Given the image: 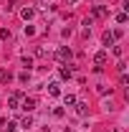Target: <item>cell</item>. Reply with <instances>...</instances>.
<instances>
[{
  "label": "cell",
  "mask_w": 129,
  "mask_h": 132,
  "mask_svg": "<svg viewBox=\"0 0 129 132\" xmlns=\"http://www.w3.org/2000/svg\"><path fill=\"white\" fill-rule=\"evenodd\" d=\"M23 97H25L23 92H13V94L8 97V107H10V109H20V102H23Z\"/></svg>",
  "instance_id": "cell-1"
},
{
  "label": "cell",
  "mask_w": 129,
  "mask_h": 132,
  "mask_svg": "<svg viewBox=\"0 0 129 132\" xmlns=\"http://www.w3.org/2000/svg\"><path fill=\"white\" fill-rule=\"evenodd\" d=\"M0 38L8 41V38H10V31H8V28H0Z\"/></svg>",
  "instance_id": "cell-14"
},
{
  "label": "cell",
  "mask_w": 129,
  "mask_h": 132,
  "mask_svg": "<svg viewBox=\"0 0 129 132\" xmlns=\"http://www.w3.org/2000/svg\"><path fill=\"white\" fill-rule=\"evenodd\" d=\"M76 102H79V99L73 97V94H66V97H63V104H66V107H73Z\"/></svg>",
  "instance_id": "cell-11"
},
{
  "label": "cell",
  "mask_w": 129,
  "mask_h": 132,
  "mask_svg": "<svg viewBox=\"0 0 129 132\" xmlns=\"http://www.w3.org/2000/svg\"><path fill=\"white\" fill-rule=\"evenodd\" d=\"M73 3H76V0H66V5H73Z\"/></svg>",
  "instance_id": "cell-18"
},
{
  "label": "cell",
  "mask_w": 129,
  "mask_h": 132,
  "mask_svg": "<svg viewBox=\"0 0 129 132\" xmlns=\"http://www.w3.org/2000/svg\"><path fill=\"white\" fill-rule=\"evenodd\" d=\"M33 15H35V8H31V5H28V8H23V10H20V18H23V20H31Z\"/></svg>",
  "instance_id": "cell-7"
},
{
  "label": "cell",
  "mask_w": 129,
  "mask_h": 132,
  "mask_svg": "<svg viewBox=\"0 0 129 132\" xmlns=\"http://www.w3.org/2000/svg\"><path fill=\"white\" fill-rule=\"evenodd\" d=\"M73 107H76V114H79V117H86V114H89V104H86V102H76Z\"/></svg>",
  "instance_id": "cell-6"
},
{
  "label": "cell",
  "mask_w": 129,
  "mask_h": 132,
  "mask_svg": "<svg viewBox=\"0 0 129 132\" xmlns=\"http://www.w3.org/2000/svg\"><path fill=\"white\" fill-rule=\"evenodd\" d=\"M127 13H116V23H127Z\"/></svg>",
  "instance_id": "cell-15"
},
{
  "label": "cell",
  "mask_w": 129,
  "mask_h": 132,
  "mask_svg": "<svg viewBox=\"0 0 129 132\" xmlns=\"http://www.w3.org/2000/svg\"><path fill=\"white\" fill-rule=\"evenodd\" d=\"M58 74H61V79H71V76H73L71 66H61V71H58Z\"/></svg>",
  "instance_id": "cell-10"
},
{
  "label": "cell",
  "mask_w": 129,
  "mask_h": 132,
  "mask_svg": "<svg viewBox=\"0 0 129 132\" xmlns=\"http://www.w3.org/2000/svg\"><path fill=\"white\" fill-rule=\"evenodd\" d=\"M66 132H73V130H66Z\"/></svg>",
  "instance_id": "cell-19"
},
{
  "label": "cell",
  "mask_w": 129,
  "mask_h": 132,
  "mask_svg": "<svg viewBox=\"0 0 129 132\" xmlns=\"http://www.w3.org/2000/svg\"><path fill=\"white\" fill-rule=\"evenodd\" d=\"M101 41H104V46L109 48V46H112V43H114V41H116V38H114V33H109V31H106V33H104V36H101Z\"/></svg>",
  "instance_id": "cell-8"
},
{
  "label": "cell",
  "mask_w": 129,
  "mask_h": 132,
  "mask_svg": "<svg viewBox=\"0 0 129 132\" xmlns=\"http://www.w3.org/2000/svg\"><path fill=\"white\" fill-rule=\"evenodd\" d=\"M106 59H109V51H106V48H104V51H96V56H94V61H96V66L106 64Z\"/></svg>",
  "instance_id": "cell-5"
},
{
  "label": "cell",
  "mask_w": 129,
  "mask_h": 132,
  "mask_svg": "<svg viewBox=\"0 0 129 132\" xmlns=\"http://www.w3.org/2000/svg\"><path fill=\"white\" fill-rule=\"evenodd\" d=\"M71 56H73V53H71V48H68V46H61V48L56 51V59H58V61H71Z\"/></svg>",
  "instance_id": "cell-2"
},
{
  "label": "cell",
  "mask_w": 129,
  "mask_h": 132,
  "mask_svg": "<svg viewBox=\"0 0 129 132\" xmlns=\"http://www.w3.org/2000/svg\"><path fill=\"white\" fill-rule=\"evenodd\" d=\"M8 81H10V74L5 69H0V84H8Z\"/></svg>",
  "instance_id": "cell-13"
},
{
  "label": "cell",
  "mask_w": 129,
  "mask_h": 132,
  "mask_svg": "<svg viewBox=\"0 0 129 132\" xmlns=\"http://www.w3.org/2000/svg\"><path fill=\"white\" fill-rule=\"evenodd\" d=\"M116 69H119V74H127V64H124V61H119V64H116Z\"/></svg>",
  "instance_id": "cell-16"
},
{
  "label": "cell",
  "mask_w": 129,
  "mask_h": 132,
  "mask_svg": "<svg viewBox=\"0 0 129 132\" xmlns=\"http://www.w3.org/2000/svg\"><path fill=\"white\" fill-rule=\"evenodd\" d=\"M91 18H109V8L106 5H94V15Z\"/></svg>",
  "instance_id": "cell-3"
},
{
  "label": "cell",
  "mask_w": 129,
  "mask_h": 132,
  "mask_svg": "<svg viewBox=\"0 0 129 132\" xmlns=\"http://www.w3.org/2000/svg\"><path fill=\"white\" fill-rule=\"evenodd\" d=\"M15 127H18L15 122H8V125H5V127H3V130H5V132H13V130H15Z\"/></svg>",
  "instance_id": "cell-17"
},
{
  "label": "cell",
  "mask_w": 129,
  "mask_h": 132,
  "mask_svg": "<svg viewBox=\"0 0 129 132\" xmlns=\"http://www.w3.org/2000/svg\"><path fill=\"white\" fill-rule=\"evenodd\" d=\"M48 94L51 97H58V94H61V84H56V81L48 84Z\"/></svg>",
  "instance_id": "cell-9"
},
{
  "label": "cell",
  "mask_w": 129,
  "mask_h": 132,
  "mask_svg": "<svg viewBox=\"0 0 129 132\" xmlns=\"http://www.w3.org/2000/svg\"><path fill=\"white\" fill-rule=\"evenodd\" d=\"M20 127H25V130H28V127H33V117H31V114L23 117V119H20Z\"/></svg>",
  "instance_id": "cell-12"
},
{
  "label": "cell",
  "mask_w": 129,
  "mask_h": 132,
  "mask_svg": "<svg viewBox=\"0 0 129 132\" xmlns=\"http://www.w3.org/2000/svg\"><path fill=\"white\" fill-rule=\"evenodd\" d=\"M20 107H23L25 112H33V109H35V99H33V97H23V102H20Z\"/></svg>",
  "instance_id": "cell-4"
}]
</instances>
